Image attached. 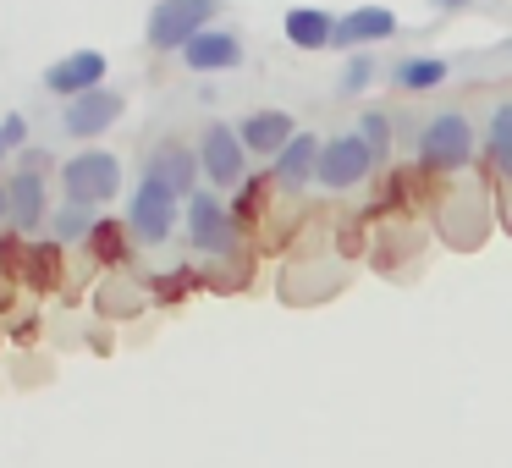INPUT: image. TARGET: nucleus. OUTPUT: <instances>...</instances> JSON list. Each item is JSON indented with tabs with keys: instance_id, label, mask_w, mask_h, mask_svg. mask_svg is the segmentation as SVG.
<instances>
[{
	"instance_id": "obj_8",
	"label": "nucleus",
	"mask_w": 512,
	"mask_h": 468,
	"mask_svg": "<svg viewBox=\"0 0 512 468\" xmlns=\"http://www.w3.org/2000/svg\"><path fill=\"white\" fill-rule=\"evenodd\" d=\"M122 111H127V100L116 89H89V94H78V100H67L61 133L67 138H100V133H111V127L122 122Z\"/></svg>"
},
{
	"instance_id": "obj_5",
	"label": "nucleus",
	"mask_w": 512,
	"mask_h": 468,
	"mask_svg": "<svg viewBox=\"0 0 512 468\" xmlns=\"http://www.w3.org/2000/svg\"><path fill=\"white\" fill-rule=\"evenodd\" d=\"M380 160H375V149L364 144V133H336L331 144L320 149V188H331V193H347V188H358V182L369 177V171H375Z\"/></svg>"
},
{
	"instance_id": "obj_4",
	"label": "nucleus",
	"mask_w": 512,
	"mask_h": 468,
	"mask_svg": "<svg viewBox=\"0 0 512 468\" xmlns=\"http://www.w3.org/2000/svg\"><path fill=\"white\" fill-rule=\"evenodd\" d=\"M419 160L430 171L468 166V160H474V127H468V116L463 111L430 116V122H424V133H419Z\"/></svg>"
},
{
	"instance_id": "obj_11",
	"label": "nucleus",
	"mask_w": 512,
	"mask_h": 468,
	"mask_svg": "<svg viewBox=\"0 0 512 468\" xmlns=\"http://www.w3.org/2000/svg\"><path fill=\"white\" fill-rule=\"evenodd\" d=\"M182 61H188V72H237L243 67V39L232 34V28H204L199 39H193L188 50H182Z\"/></svg>"
},
{
	"instance_id": "obj_15",
	"label": "nucleus",
	"mask_w": 512,
	"mask_h": 468,
	"mask_svg": "<svg viewBox=\"0 0 512 468\" xmlns=\"http://www.w3.org/2000/svg\"><path fill=\"white\" fill-rule=\"evenodd\" d=\"M237 133H243L248 155H270V160H276L281 149L298 138V122H292L287 111H254V116H243V127H237Z\"/></svg>"
},
{
	"instance_id": "obj_12",
	"label": "nucleus",
	"mask_w": 512,
	"mask_h": 468,
	"mask_svg": "<svg viewBox=\"0 0 512 468\" xmlns=\"http://www.w3.org/2000/svg\"><path fill=\"white\" fill-rule=\"evenodd\" d=\"M144 171L166 182V188L177 193V199H193V193H199V177H204L199 155H193L188 144H177V138H171V144H160L155 155H149V166H144Z\"/></svg>"
},
{
	"instance_id": "obj_1",
	"label": "nucleus",
	"mask_w": 512,
	"mask_h": 468,
	"mask_svg": "<svg viewBox=\"0 0 512 468\" xmlns=\"http://www.w3.org/2000/svg\"><path fill=\"white\" fill-rule=\"evenodd\" d=\"M215 12H221V0H155L149 6V23H144L149 50H177L182 56L215 23Z\"/></svg>"
},
{
	"instance_id": "obj_23",
	"label": "nucleus",
	"mask_w": 512,
	"mask_h": 468,
	"mask_svg": "<svg viewBox=\"0 0 512 468\" xmlns=\"http://www.w3.org/2000/svg\"><path fill=\"white\" fill-rule=\"evenodd\" d=\"M0 138H6V149H23L28 144V122H23V116H0Z\"/></svg>"
},
{
	"instance_id": "obj_19",
	"label": "nucleus",
	"mask_w": 512,
	"mask_h": 468,
	"mask_svg": "<svg viewBox=\"0 0 512 468\" xmlns=\"http://www.w3.org/2000/svg\"><path fill=\"white\" fill-rule=\"evenodd\" d=\"M490 166L512 177V105H496V116H490Z\"/></svg>"
},
{
	"instance_id": "obj_20",
	"label": "nucleus",
	"mask_w": 512,
	"mask_h": 468,
	"mask_svg": "<svg viewBox=\"0 0 512 468\" xmlns=\"http://www.w3.org/2000/svg\"><path fill=\"white\" fill-rule=\"evenodd\" d=\"M375 56L369 50H358V56H347V67H342V78H336V94H347V100H358V94L375 83Z\"/></svg>"
},
{
	"instance_id": "obj_10",
	"label": "nucleus",
	"mask_w": 512,
	"mask_h": 468,
	"mask_svg": "<svg viewBox=\"0 0 512 468\" xmlns=\"http://www.w3.org/2000/svg\"><path fill=\"white\" fill-rule=\"evenodd\" d=\"M39 166H45V160L12 171V182H6V204H12V226H17V232H39V226L50 221V210H45V177H39Z\"/></svg>"
},
{
	"instance_id": "obj_18",
	"label": "nucleus",
	"mask_w": 512,
	"mask_h": 468,
	"mask_svg": "<svg viewBox=\"0 0 512 468\" xmlns=\"http://www.w3.org/2000/svg\"><path fill=\"white\" fill-rule=\"evenodd\" d=\"M94 226H100V215H94V204H61L56 215H50V237L56 243H89Z\"/></svg>"
},
{
	"instance_id": "obj_21",
	"label": "nucleus",
	"mask_w": 512,
	"mask_h": 468,
	"mask_svg": "<svg viewBox=\"0 0 512 468\" xmlns=\"http://www.w3.org/2000/svg\"><path fill=\"white\" fill-rule=\"evenodd\" d=\"M358 133H364L369 149H375V160H386V149H391V116L386 111H364L358 116Z\"/></svg>"
},
{
	"instance_id": "obj_27",
	"label": "nucleus",
	"mask_w": 512,
	"mask_h": 468,
	"mask_svg": "<svg viewBox=\"0 0 512 468\" xmlns=\"http://www.w3.org/2000/svg\"><path fill=\"white\" fill-rule=\"evenodd\" d=\"M0 160H6V138H0Z\"/></svg>"
},
{
	"instance_id": "obj_16",
	"label": "nucleus",
	"mask_w": 512,
	"mask_h": 468,
	"mask_svg": "<svg viewBox=\"0 0 512 468\" xmlns=\"http://www.w3.org/2000/svg\"><path fill=\"white\" fill-rule=\"evenodd\" d=\"M281 28H287L292 50H331V39H336V17L320 12V6H292L281 17Z\"/></svg>"
},
{
	"instance_id": "obj_25",
	"label": "nucleus",
	"mask_w": 512,
	"mask_h": 468,
	"mask_svg": "<svg viewBox=\"0 0 512 468\" xmlns=\"http://www.w3.org/2000/svg\"><path fill=\"white\" fill-rule=\"evenodd\" d=\"M474 0H430V12H468Z\"/></svg>"
},
{
	"instance_id": "obj_17",
	"label": "nucleus",
	"mask_w": 512,
	"mask_h": 468,
	"mask_svg": "<svg viewBox=\"0 0 512 468\" xmlns=\"http://www.w3.org/2000/svg\"><path fill=\"white\" fill-rule=\"evenodd\" d=\"M391 83L408 89V94H430V89H441V83H446V61L441 56H408V61L391 67Z\"/></svg>"
},
{
	"instance_id": "obj_9",
	"label": "nucleus",
	"mask_w": 512,
	"mask_h": 468,
	"mask_svg": "<svg viewBox=\"0 0 512 468\" xmlns=\"http://www.w3.org/2000/svg\"><path fill=\"white\" fill-rule=\"evenodd\" d=\"M105 72H111L105 50H72V56H61L45 67V89L56 94V100H78V94H89V89H105Z\"/></svg>"
},
{
	"instance_id": "obj_2",
	"label": "nucleus",
	"mask_w": 512,
	"mask_h": 468,
	"mask_svg": "<svg viewBox=\"0 0 512 468\" xmlns=\"http://www.w3.org/2000/svg\"><path fill=\"white\" fill-rule=\"evenodd\" d=\"M177 221H182V199L160 177L144 171V182L133 188V204H127V232H133L144 248H160L171 232H177Z\"/></svg>"
},
{
	"instance_id": "obj_3",
	"label": "nucleus",
	"mask_w": 512,
	"mask_h": 468,
	"mask_svg": "<svg viewBox=\"0 0 512 468\" xmlns=\"http://www.w3.org/2000/svg\"><path fill=\"white\" fill-rule=\"evenodd\" d=\"M61 188H67L72 204H94V210H100V204L116 199V188H122V160H116L111 149H83V155H72L67 166H61Z\"/></svg>"
},
{
	"instance_id": "obj_6",
	"label": "nucleus",
	"mask_w": 512,
	"mask_h": 468,
	"mask_svg": "<svg viewBox=\"0 0 512 468\" xmlns=\"http://www.w3.org/2000/svg\"><path fill=\"white\" fill-rule=\"evenodd\" d=\"M199 166L210 177V188H243L248 182V149H243V133L226 122H210L204 127V144H199Z\"/></svg>"
},
{
	"instance_id": "obj_7",
	"label": "nucleus",
	"mask_w": 512,
	"mask_h": 468,
	"mask_svg": "<svg viewBox=\"0 0 512 468\" xmlns=\"http://www.w3.org/2000/svg\"><path fill=\"white\" fill-rule=\"evenodd\" d=\"M188 243L199 248V254H215V259H226L237 248V215L204 188L188 199Z\"/></svg>"
},
{
	"instance_id": "obj_28",
	"label": "nucleus",
	"mask_w": 512,
	"mask_h": 468,
	"mask_svg": "<svg viewBox=\"0 0 512 468\" xmlns=\"http://www.w3.org/2000/svg\"><path fill=\"white\" fill-rule=\"evenodd\" d=\"M507 50H512V39H507Z\"/></svg>"
},
{
	"instance_id": "obj_22",
	"label": "nucleus",
	"mask_w": 512,
	"mask_h": 468,
	"mask_svg": "<svg viewBox=\"0 0 512 468\" xmlns=\"http://www.w3.org/2000/svg\"><path fill=\"white\" fill-rule=\"evenodd\" d=\"M28 281H39V287H50V281H56V243L39 248V254H28Z\"/></svg>"
},
{
	"instance_id": "obj_26",
	"label": "nucleus",
	"mask_w": 512,
	"mask_h": 468,
	"mask_svg": "<svg viewBox=\"0 0 512 468\" xmlns=\"http://www.w3.org/2000/svg\"><path fill=\"white\" fill-rule=\"evenodd\" d=\"M12 221V204H6V188H0V226Z\"/></svg>"
},
{
	"instance_id": "obj_13",
	"label": "nucleus",
	"mask_w": 512,
	"mask_h": 468,
	"mask_svg": "<svg viewBox=\"0 0 512 468\" xmlns=\"http://www.w3.org/2000/svg\"><path fill=\"white\" fill-rule=\"evenodd\" d=\"M320 149H325V144H320L314 133H298V138H292V144L276 155V171H270V177H276V188H281V193H303V188H309V182L320 177Z\"/></svg>"
},
{
	"instance_id": "obj_14",
	"label": "nucleus",
	"mask_w": 512,
	"mask_h": 468,
	"mask_svg": "<svg viewBox=\"0 0 512 468\" xmlns=\"http://www.w3.org/2000/svg\"><path fill=\"white\" fill-rule=\"evenodd\" d=\"M391 34H397V12H386V6H358V12L336 17V39H331V45L358 56V45H380V39H391Z\"/></svg>"
},
{
	"instance_id": "obj_24",
	"label": "nucleus",
	"mask_w": 512,
	"mask_h": 468,
	"mask_svg": "<svg viewBox=\"0 0 512 468\" xmlns=\"http://www.w3.org/2000/svg\"><path fill=\"white\" fill-rule=\"evenodd\" d=\"M89 243H94V254H105V259H116V248H122V243H116V226H111V221H100V226H94V237H89Z\"/></svg>"
}]
</instances>
